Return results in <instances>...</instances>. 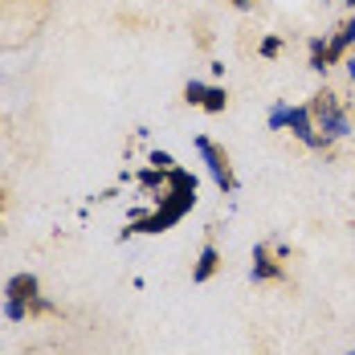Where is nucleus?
I'll return each instance as SVG.
<instances>
[{
    "instance_id": "obj_1",
    "label": "nucleus",
    "mask_w": 355,
    "mask_h": 355,
    "mask_svg": "<svg viewBox=\"0 0 355 355\" xmlns=\"http://www.w3.org/2000/svg\"><path fill=\"white\" fill-rule=\"evenodd\" d=\"M159 192H164V196H159V209L151 216H139L127 233H164V229H172L176 220H184V213L196 205V176L172 168Z\"/></svg>"
},
{
    "instance_id": "obj_7",
    "label": "nucleus",
    "mask_w": 355,
    "mask_h": 355,
    "mask_svg": "<svg viewBox=\"0 0 355 355\" xmlns=\"http://www.w3.org/2000/svg\"><path fill=\"white\" fill-rule=\"evenodd\" d=\"M286 123H290V131L306 143V147H322V139H319V131H315V123H311V114H306V107L286 110Z\"/></svg>"
},
{
    "instance_id": "obj_15",
    "label": "nucleus",
    "mask_w": 355,
    "mask_h": 355,
    "mask_svg": "<svg viewBox=\"0 0 355 355\" xmlns=\"http://www.w3.org/2000/svg\"><path fill=\"white\" fill-rule=\"evenodd\" d=\"M352 355H355V352H352Z\"/></svg>"
},
{
    "instance_id": "obj_5",
    "label": "nucleus",
    "mask_w": 355,
    "mask_h": 355,
    "mask_svg": "<svg viewBox=\"0 0 355 355\" xmlns=\"http://www.w3.org/2000/svg\"><path fill=\"white\" fill-rule=\"evenodd\" d=\"M196 147H200V155H205V164H209V172H213L216 188H220V192H233V188H237V176H233V164H229L225 147H216L213 139H196Z\"/></svg>"
},
{
    "instance_id": "obj_2",
    "label": "nucleus",
    "mask_w": 355,
    "mask_h": 355,
    "mask_svg": "<svg viewBox=\"0 0 355 355\" xmlns=\"http://www.w3.org/2000/svg\"><path fill=\"white\" fill-rule=\"evenodd\" d=\"M306 114H311V123H315V131H319L322 143L347 135V114H343V107H339V94H335V90H319V94L311 98Z\"/></svg>"
},
{
    "instance_id": "obj_3",
    "label": "nucleus",
    "mask_w": 355,
    "mask_h": 355,
    "mask_svg": "<svg viewBox=\"0 0 355 355\" xmlns=\"http://www.w3.org/2000/svg\"><path fill=\"white\" fill-rule=\"evenodd\" d=\"M37 290H41V282H37L33 274H17V278H8V286H4V294H8V319L12 322H21V319H29V311H33L37 302Z\"/></svg>"
},
{
    "instance_id": "obj_9",
    "label": "nucleus",
    "mask_w": 355,
    "mask_h": 355,
    "mask_svg": "<svg viewBox=\"0 0 355 355\" xmlns=\"http://www.w3.org/2000/svg\"><path fill=\"white\" fill-rule=\"evenodd\" d=\"M216 270H220V253H216V245H205V249H200L196 270H192V278H196V282H209Z\"/></svg>"
},
{
    "instance_id": "obj_12",
    "label": "nucleus",
    "mask_w": 355,
    "mask_h": 355,
    "mask_svg": "<svg viewBox=\"0 0 355 355\" xmlns=\"http://www.w3.org/2000/svg\"><path fill=\"white\" fill-rule=\"evenodd\" d=\"M233 4H237V8H249V4H253V0H233Z\"/></svg>"
},
{
    "instance_id": "obj_13",
    "label": "nucleus",
    "mask_w": 355,
    "mask_h": 355,
    "mask_svg": "<svg viewBox=\"0 0 355 355\" xmlns=\"http://www.w3.org/2000/svg\"><path fill=\"white\" fill-rule=\"evenodd\" d=\"M0 213H4V192H0Z\"/></svg>"
},
{
    "instance_id": "obj_11",
    "label": "nucleus",
    "mask_w": 355,
    "mask_h": 355,
    "mask_svg": "<svg viewBox=\"0 0 355 355\" xmlns=\"http://www.w3.org/2000/svg\"><path fill=\"white\" fill-rule=\"evenodd\" d=\"M347 73H352V86H355V58H347Z\"/></svg>"
},
{
    "instance_id": "obj_14",
    "label": "nucleus",
    "mask_w": 355,
    "mask_h": 355,
    "mask_svg": "<svg viewBox=\"0 0 355 355\" xmlns=\"http://www.w3.org/2000/svg\"><path fill=\"white\" fill-rule=\"evenodd\" d=\"M352 29H355V21H352Z\"/></svg>"
},
{
    "instance_id": "obj_8",
    "label": "nucleus",
    "mask_w": 355,
    "mask_h": 355,
    "mask_svg": "<svg viewBox=\"0 0 355 355\" xmlns=\"http://www.w3.org/2000/svg\"><path fill=\"white\" fill-rule=\"evenodd\" d=\"M253 278H257V282H278V278H282V266L274 261L270 245H257V249H253Z\"/></svg>"
},
{
    "instance_id": "obj_6",
    "label": "nucleus",
    "mask_w": 355,
    "mask_h": 355,
    "mask_svg": "<svg viewBox=\"0 0 355 355\" xmlns=\"http://www.w3.org/2000/svg\"><path fill=\"white\" fill-rule=\"evenodd\" d=\"M184 98H188L192 107H205L209 114H220L225 103H229L220 86H200V82H188V86H184Z\"/></svg>"
},
{
    "instance_id": "obj_4",
    "label": "nucleus",
    "mask_w": 355,
    "mask_h": 355,
    "mask_svg": "<svg viewBox=\"0 0 355 355\" xmlns=\"http://www.w3.org/2000/svg\"><path fill=\"white\" fill-rule=\"evenodd\" d=\"M352 41H355V29H352V21H343L331 41H315V45H311V66H315V70H327L331 62H339V58L347 53Z\"/></svg>"
},
{
    "instance_id": "obj_10",
    "label": "nucleus",
    "mask_w": 355,
    "mask_h": 355,
    "mask_svg": "<svg viewBox=\"0 0 355 355\" xmlns=\"http://www.w3.org/2000/svg\"><path fill=\"white\" fill-rule=\"evenodd\" d=\"M278 49H282V41H278V37H266V41H261V53H266V58H274Z\"/></svg>"
}]
</instances>
